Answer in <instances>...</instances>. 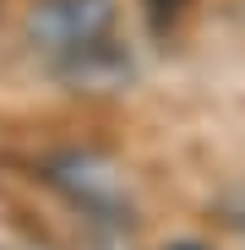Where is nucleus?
I'll return each mask as SVG.
<instances>
[{"instance_id":"f257e3e1","label":"nucleus","mask_w":245,"mask_h":250,"mask_svg":"<svg viewBox=\"0 0 245 250\" xmlns=\"http://www.w3.org/2000/svg\"><path fill=\"white\" fill-rule=\"evenodd\" d=\"M22 33L33 55L71 82H114L120 71H131L126 49H120L114 0H33Z\"/></svg>"},{"instance_id":"f03ea898","label":"nucleus","mask_w":245,"mask_h":250,"mask_svg":"<svg viewBox=\"0 0 245 250\" xmlns=\"http://www.w3.org/2000/svg\"><path fill=\"white\" fill-rule=\"evenodd\" d=\"M49 180L93 218H120L126 212V174L98 152H66L49 163Z\"/></svg>"},{"instance_id":"7ed1b4c3","label":"nucleus","mask_w":245,"mask_h":250,"mask_svg":"<svg viewBox=\"0 0 245 250\" xmlns=\"http://www.w3.org/2000/svg\"><path fill=\"white\" fill-rule=\"evenodd\" d=\"M169 250H201V245H196V239H180V245H169Z\"/></svg>"}]
</instances>
